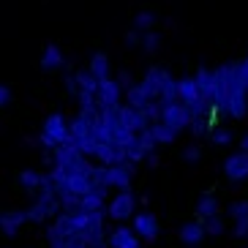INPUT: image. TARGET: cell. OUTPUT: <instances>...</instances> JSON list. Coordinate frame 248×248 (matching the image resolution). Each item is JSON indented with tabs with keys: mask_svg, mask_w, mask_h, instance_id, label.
I'll return each mask as SVG.
<instances>
[{
	"mask_svg": "<svg viewBox=\"0 0 248 248\" xmlns=\"http://www.w3.org/2000/svg\"><path fill=\"white\" fill-rule=\"evenodd\" d=\"M60 210H63L60 197L52 191V194H38V199L25 210V216H28L30 224H41V221H46V218H58Z\"/></svg>",
	"mask_w": 248,
	"mask_h": 248,
	"instance_id": "6da1fadb",
	"label": "cell"
},
{
	"mask_svg": "<svg viewBox=\"0 0 248 248\" xmlns=\"http://www.w3.org/2000/svg\"><path fill=\"white\" fill-rule=\"evenodd\" d=\"M229 93H232V66H218L213 71V104L224 109V104L229 101Z\"/></svg>",
	"mask_w": 248,
	"mask_h": 248,
	"instance_id": "7a4b0ae2",
	"label": "cell"
},
{
	"mask_svg": "<svg viewBox=\"0 0 248 248\" xmlns=\"http://www.w3.org/2000/svg\"><path fill=\"white\" fill-rule=\"evenodd\" d=\"M161 123H167V125H172L177 134L183 131V128H188L194 120H191V115H188V109L183 107L180 101H169V104H164L161 101Z\"/></svg>",
	"mask_w": 248,
	"mask_h": 248,
	"instance_id": "3957f363",
	"label": "cell"
},
{
	"mask_svg": "<svg viewBox=\"0 0 248 248\" xmlns=\"http://www.w3.org/2000/svg\"><path fill=\"white\" fill-rule=\"evenodd\" d=\"M131 175H134V164H109L107 167V186L109 188H120V191H131Z\"/></svg>",
	"mask_w": 248,
	"mask_h": 248,
	"instance_id": "277c9868",
	"label": "cell"
},
{
	"mask_svg": "<svg viewBox=\"0 0 248 248\" xmlns=\"http://www.w3.org/2000/svg\"><path fill=\"white\" fill-rule=\"evenodd\" d=\"M224 177L229 183H240L248 177V150H240V153L229 155L224 161Z\"/></svg>",
	"mask_w": 248,
	"mask_h": 248,
	"instance_id": "5b68a950",
	"label": "cell"
},
{
	"mask_svg": "<svg viewBox=\"0 0 248 248\" xmlns=\"http://www.w3.org/2000/svg\"><path fill=\"white\" fill-rule=\"evenodd\" d=\"M120 95H123V85H120L117 79H112V77H104V79L98 82V93H95V98H98V107L120 104Z\"/></svg>",
	"mask_w": 248,
	"mask_h": 248,
	"instance_id": "8992f818",
	"label": "cell"
},
{
	"mask_svg": "<svg viewBox=\"0 0 248 248\" xmlns=\"http://www.w3.org/2000/svg\"><path fill=\"white\" fill-rule=\"evenodd\" d=\"M68 125L71 123H66V117L60 115V112H52V115L44 120V134L52 137L55 145H63V142L68 139Z\"/></svg>",
	"mask_w": 248,
	"mask_h": 248,
	"instance_id": "52a82bcc",
	"label": "cell"
},
{
	"mask_svg": "<svg viewBox=\"0 0 248 248\" xmlns=\"http://www.w3.org/2000/svg\"><path fill=\"white\" fill-rule=\"evenodd\" d=\"M134 216V197L131 191H120L115 199L109 202V218L112 221H125Z\"/></svg>",
	"mask_w": 248,
	"mask_h": 248,
	"instance_id": "ba28073f",
	"label": "cell"
},
{
	"mask_svg": "<svg viewBox=\"0 0 248 248\" xmlns=\"http://www.w3.org/2000/svg\"><path fill=\"white\" fill-rule=\"evenodd\" d=\"M134 232L142 234L147 243H155L158 240V218L153 213H137L134 216Z\"/></svg>",
	"mask_w": 248,
	"mask_h": 248,
	"instance_id": "9c48e42d",
	"label": "cell"
},
{
	"mask_svg": "<svg viewBox=\"0 0 248 248\" xmlns=\"http://www.w3.org/2000/svg\"><path fill=\"white\" fill-rule=\"evenodd\" d=\"M164 71H167V68H161V66L147 68L145 79L139 82V85H142V90L147 93V98H150V101H161V79H164Z\"/></svg>",
	"mask_w": 248,
	"mask_h": 248,
	"instance_id": "30bf717a",
	"label": "cell"
},
{
	"mask_svg": "<svg viewBox=\"0 0 248 248\" xmlns=\"http://www.w3.org/2000/svg\"><path fill=\"white\" fill-rule=\"evenodd\" d=\"M204 234H207V229H204L202 221H188L177 229V240L186 243V246H199L204 240Z\"/></svg>",
	"mask_w": 248,
	"mask_h": 248,
	"instance_id": "8fae6325",
	"label": "cell"
},
{
	"mask_svg": "<svg viewBox=\"0 0 248 248\" xmlns=\"http://www.w3.org/2000/svg\"><path fill=\"white\" fill-rule=\"evenodd\" d=\"M28 221V216H25V210H8L0 216V232L8 234V237H14L19 229H22V224Z\"/></svg>",
	"mask_w": 248,
	"mask_h": 248,
	"instance_id": "7c38bea8",
	"label": "cell"
},
{
	"mask_svg": "<svg viewBox=\"0 0 248 248\" xmlns=\"http://www.w3.org/2000/svg\"><path fill=\"white\" fill-rule=\"evenodd\" d=\"M63 63H66V58H63L60 46L49 41V44L44 46V58H41V63H38V66L44 68L46 74H52V71H60V68H63Z\"/></svg>",
	"mask_w": 248,
	"mask_h": 248,
	"instance_id": "4fadbf2b",
	"label": "cell"
},
{
	"mask_svg": "<svg viewBox=\"0 0 248 248\" xmlns=\"http://www.w3.org/2000/svg\"><path fill=\"white\" fill-rule=\"evenodd\" d=\"M194 79H197V88H199V98H202V104L207 107V104L213 101V71L199 66L197 74H194Z\"/></svg>",
	"mask_w": 248,
	"mask_h": 248,
	"instance_id": "5bb4252c",
	"label": "cell"
},
{
	"mask_svg": "<svg viewBox=\"0 0 248 248\" xmlns=\"http://www.w3.org/2000/svg\"><path fill=\"white\" fill-rule=\"evenodd\" d=\"M107 246H109V248H139V237H137V232L120 226V229H115V232L109 234Z\"/></svg>",
	"mask_w": 248,
	"mask_h": 248,
	"instance_id": "9a60e30c",
	"label": "cell"
},
{
	"mask_svg": "<svg viewBox=\"0 0 248 248\" xmlns=\"http://www.w3.org/2000/svg\"><path fill=\"white\" fill-rule=\"evenodd\" d=\"M125 104L128 107H134L137 112H142V109H147L150 107V98H147V93L142 90V85H128V90H125Z\"/></svg>",
	"mask_w": 248,
	"mask_h": 248,
	"instance_id": "2e32d148",
	"label": "cell"
},
{
	"mask_svg": "<svg viewBox=\"0 0 248 248\" xmlns=\"http://www.w3.org/2000/svg\"><path fill=\"white\" fill-rule=\"evenodd\" d=\"M41 177H44V172H38V169H22V172H19V186H22L28 194H38Z\"/></svg>",
	"mask_w": 248,
	"mask_h": 248,
	"instance_id": "e0dca14e",
	"label": "cell"
},
{
	"mask_svg": "<svg viewBox=\"0 0 248 248\" xmlns=\"http://www.w3.org/2000/svg\"><path fill=\"white\" fill-rule=\"evenodd\" d=\"M88 71L93 74L95 79L101 82L104 77H109V58L104 55V52H95L93 58H90V66H88Z\"/></svg>",
	"mask_w": 248,
	"mask_h": 248,
	"instance_id": "ac0fdd59",
	"label": "cell"
},
{
	"mask_svg": "<svg viewBox=\"0 0 248 248\" xmlns=\"http://www.w3.org/2000/svg\"><path fill=\"white\" fill-rule=\"evenodd\" d=\"M218 213V202H216V197L213 194H204L202 199H199V204H197V221H207L210 216H216Z\"/></svg>",
	"mask_w": 248,
	"mask_h": 248,
	"instance_id": "d6986e66",
	"label": "cell"
},
{
	"mask_svg": "<svg viewBox=\"0 0 248 248\" xmlns=\"http://www.w3.org/2000/svg\"><path fill=\"white\" fill-rule=\"evenodd\" d=\"M77 117L88 125L90 131H95V128L101 125V107H98V104H95V107H79V115Z\"/></svg>",
	"mask_w": 248,
	"mask_h": 248,
	"instance_id": "ffe728a7",
	"label": "cell"
},
{
	"mask_svg": "<svg viewBox=\"0 0 248 248\" xmlns=\"http://www.w3.org/2000/svg\"><path fill=\"white\" fill-rule=\"evenodd\" d=\"M150 131H153V137H155V142H158V145H172V142L177 139L175 128H172V125H167V123H161V120L150 125Z\"/></svg>",
	"mask_w": 248,
	"mask_h": 248,
	"instance_id": "44dd1931",
	"label": "cell"
},
{
	"mask_svg": "<svg viewBox=\"0 0 248 248\" xmlns=\"http://www.w3.org/2000/svg\"><path fill=\"white\" fill-rule=\"evenodd\" d=\"M161 101H177V79L169 71H164V79H161Z\"/></svg>",
	"mask_w": 248,
	"mask_h": 248,
	"instance_id": "7402d4cb",
	"label": "cell"
},
{
	"mask_svg": "<svg viewBox=\"0 0 248 248\" xmlns=\"http://www.w3.org/2000/svg\"><path fill=\"white\" fill-rule=\"evenodd\" d=\"M74 79L79 85V90H90V93H98V79H95L93 74L85 68V71H77L74 74Z\"/></svg>",
	"mask_w": 248,
	"mask_h": 248,
	"instance_id": "603a6c76",
	"label": "cell"
},
{
	"mask_svg": "<svg viewBox=\"0 0 248 248\" xmlns=\"http://www.w3.org/2000/svg\"><path fill=\"white\" fill-rule=\"evenodd\" d=\"M104 199H107V194H88V197H82V210L85 213H98L104 210Z\"/></svg>",
	"mask_w": 248,
	"mask_h": 248,
	"instance_id": "cb8c5ba5",
	"label": "cell"
},
{
	"mask_svg": "<svg viewBox=\"0 0 248 248\" xmlns=\"http://www.w3.org/2000/svg\"><path fill=\"white\" fill-rule=\"evenodd\" d=\"M204 229H207V234H221L226 229V221L221 213H216V216H210V218L204 221Z\"/></svg>",
	"mask_w": 248,
	"mask_h": 248,
	"instance_id": "d4e9b609",
	"label": "cell"
},
{
	"mask_svg": "<svg viewBox=\"0 0 248 248\" xmlns=\"http://www.w3.org/2000/svg\"><path fill=\"white\" fill-rule=\"evenodd\" d=\"M139 145H142V150H145L147 155L155 153V147H158V142H155L153 131L150 128H145V131H139Z\"/></svg>",
	"mask_w": 248,
	"mask_h": 248,
	"instance_id": "484cf974",
	"label": "cell"
},
{
	"mask_svg": "<svg viewBox=\"0 0 248 248\" xmlns=\"http://www.w3.org/2000/svg\"><path fill=\"white\" fill-rule=\"evenodd\" d=\"M153 25H155V19H153V14H147V11L137 14V19H134V28H137V30H142V33H147V30H153Z\"/></svg>",
	"mask_w": 248,
	"mask_h": 248,
	"instance_id": "4316f807",
	"label": "cell"
},
{
	"mask_svg": "<svg viewBox=\"0 0 248 248\" xmlns=\"http://www.w3.org/2000/svg\"><path fill=\"white\" fill-rule=\"evenodd\" d=\"M158 33H153V30H147L145 36H142V46H145L147 52H150V55H153V52H158Z\"/></svg>",
	"mask_w": 248,
	"mask_h": 248,
	"instance_id": "83f0119b",
	"label": "cell"
},
{
	"mask_svg": "<svg viewBox=\"0 0 248 248\" xmlns=\"http://www.w3.org/2000/svg\"><path fill=\"white\" fill-rule=\"evenodd\" d=\"M229 213H232V221H237V218H243V216H248V199H237V202H232Z\"/></svg>",
	"mask_w": 248,
	"mask_h": 248,
	"instance_id": "f1b7e54d",
	"label": "cell"
},
{
	"mask_svg": "<svg viewBox=\"0 0 248 248\" xmlns=\"http://www.w3.org/2000/svg\"><path fill=\"white\" fill-rule=\"evenodd\" d=\"M77 101H79V107H95L98 98H95V93H90V90H79V93H77Z\"/></svg>",
	"mask_w": 248,
	"mask_h": 248,
	"instance_id": "f546056e",
	"label": "cell"
},
{
	"mask_svg": "<svg viewBox=\"0 0 248 248\" xmlns=\"http://www.w3.org/2000/svg\"><path fill=\"white\" fill-rule=\"evenodd\" d=\"M248 234V216H243V218L234 221V237H246Z\"/></svg>",
	"mask_w": 248,
	"mask_h": 248,
	"instance_id": "4dcf8cb0",
	"label": "cell"
},
{
	"mask_svg": "<svg viewBox=\"0 0 248 248\" xmlns=\"http://www.w3.org/2000/svg\"><path fill=\"white\" fill-rule=\"evenodd\" d=\"M142 36H145V33H142V30H137V28H134V30H128V33H125V41H128V44H134V46H137V44H142Z\"/></svg>",
	"mask_w": 248,
	"mask_h": 248,
	"instance_id": "1f68e13d",
	"label": "cell"
},
{
	"mask_svg": "<svg viewBox=\"0 0 248 248\" xmlns=\"http://www.w3.org/2000/svg\"><path fill=\"white\" fill-rule=\"evenodd\" d=\"M8 98H11V90H8L6 85H0V107H6Z\"/></svg>",
	"mask_w": 248,
	"mask_h": 248,
	"instance_id": "d6a6232c",
	"label": "cell"
},
{
	"mask_svg": "<svg viewBox=\"0 0 248 248\" xmlns=\"http://www.w3.org/2000/svg\"><path fill=\"white\" fill-rule=\"evenodd\" d=\"M183 155H186V158H188V161H197L199 155H202V150H199V147H188V150H186V153H183Z\"/></svg>",
	"mask_w": 248,
	"mask_h": 248,
	"instance_id": "836d02e7",
	"label": "cell"
},
{
	"mask_svg": "<svg viewBox=\"0 0 248 248\" xmlns=\"http://www.w3.org/2000/svg\"><path fill=\"white\" fill-rule=\"evenodd\" d=\"M216 142H218V145H226V142H229V134H218V139H216Z\"/></svg>",
	"mask_w": 248,
	"mask_h": 248,
	"instance_id": "e575fe53",
	"label": "cell"
},
{
	"mask_svg": "<svg viewBox=\"0 0 248 248\" xmlns=\"http://www.w3.org/2000/svg\"><path fill=\"white\" fill-rule=\"evenodd\" d=\"M240 147H243V150H248V134H246V137L240 139Z\"/></svg>",
	"mask_w": 248,
	"mask_h": 248,
	"instance_id": "d590c367",
	"label": "cell"
}]
</instances>
